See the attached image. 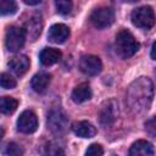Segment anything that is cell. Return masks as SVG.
Listing matches in <instances>:
<instances>
[{"label": "cell", "instance_id": "cell-8", "mask_svg": "<svg viewBox=\"0 0 156 156\" xmlns=\"http://www.w3.org/2000/svg\"><path fill=\"white\" fill-rule=\"evenodd\" d=\"M79 69L87 76H96L102 71L101 60L95 55H84L79 61Z\"/></svg>", "mask_w": 156, "mask_h": 156}, {"label": "cell", "instance_id": "cell-6", "mask_svg": "<svg viewBox=\"0 0 156 156\" xmlns=\"http://www.w3.org/2000/svg\"><path fill=\"white\" fill-rule=\"evenodd\" d=\"M115 21V12L111 7H99L90 15V22L98 29L110 27Z\"/></svg>", "mask_w": 156, "mask_h": 156}, {"label": "cell", "instance_id": "cell-19", "mask_svg": "<svg viewBox=\"0 0 156 156\" xmlns=\"http://www.w3.org/2000/svg\"><path fill=\"white\" fill-rule=\"evenodd\" d=\"M18 106V101L11 96H2L1 98V102H0V110L2 113L5 115H10L12 112L16 111Z\"/></svg>", "mask_w": 156, "mask_h": 156}, {"label": "cell", "instance_id": "cell-17", "mask_svg": "<svg viewBox=\"0 0 156 156\" xmlns=\"http://www.w3.org/2000/svg\"><path fill=\"white\" fill-rule=\"evenodd\" d=\"M41 26H43V23H41V17H40V15H32L29 18H28V21L26 22V32H27V34H29L32 38H33V40L40 34V32H41Z\"/></svg>", "mask_w": 156, "mask_h": 156}, {"label": "cell", "instance_id": "cell-26", "mask_svg": "<svg viewBox=\"0 0 156 156\" xmlns=\"http://www.w3.org/2000/svg\"><path fill=\"white\" fill-rule=\"evenodd\" d=\"M150 56L152 60H156V40L154 41L152 46H151V52H150Z\"/></svg>", "mask_w": 156, "mask_h": 156}, {"label": "cell", "instance_id": "cell-28", "mask_svg": "<svg viewBox=\"0 0 156 156\" xmlns=\"http://www.w3.org/2000/svg\"><path fill=\"white\" fill-rule=\"evenodd\" d=\"M155 74H156V69H155Z\"/></svg>", "mask_w": 156, "mask_h": 156}, {"label": "cell", "instance_id": "cell-5", "mask_svg": "<svg viewBox=\"0 0 156 156\" xmlns=\"http://www.w3.org/2000/svg\"><path fill=\"white\" fill-rule=\"evenodd\" d=\"M48 128L54 134H62L68 127V119L65 112L60 108L51 110L48 115Z\"/></svg>", "mask_w": 156, "mask_h": 156}, {"label": "cell", "instance_id": "cell-1", "mask_svg": "<svg viewBox=\"0 0 156 156\" xmlns=\"http://www.w3.org/2000/svg\"><path fill=\"white\" fill-rule=\"evenodd\" d=\"M154 98V85L147 77H139L127 89V104L134 113L149 110Z\"/></svg>", "mask_w": 156, "mask_h": 156}, {"label": "cell", "instance_id": "cell-16", "mask_svg": "<svg viewBox=\"0 0 156 156\" xmlns=\"http://www.w3.org/2000/svg\"><path fill=\"white\" fill-rule=\"evenodd\" d=\"M49 83H50V76L45 72H39V73L34 74L32 78V82H30L33 90L39 94H41L46 90Z\"/></svg>", "mask_w": 156, "mask_h": 156}, {"label": "cell", "instance_id": "cell-13", "mask_svg": "<svg viewBox=\"0 0 156 156\" xmlns=\"http://www.w3.org/2000/svg\"><path fill=\"white\" fill-rule=\"evenodd\" d=\"M72 132L79 138H93L96 134V128L88 121L74 122L71 127Z\"/></svg>", "mask_w": 156, "mask_h": 156}, {"label": "cell", "instance_id": "cell-21", "mask_svg": "<svg viewBox=\"0 0 156 156\" xmlns=\"http://www.w3.org/2000/svg\"><path fill=\"white\" fill-rule=\"evenodd\" d=\"M17 11V4L12 0H1L0 2V12L2 16L12 15Z\"/></svg>", "mask_w": 156, "mask_h": 156}, {"label": "cell", "instance_id": "cell-3", "mask_svg": "<svg viewBox=\"0 0 156 156\" xmlns=\"http://www.w3.org/2000/svg\"><path fill=\"white\" fill-rule=\"evenodd\" d=\"M26 37H27V32L24 28L17 26L9 27L5 34V45L7 50L11 52L20 51L24 45Z\"/></svg>", "mask_w": 156, "mask_h": 156}, {"label": "cell", "instance_id": "cell-20", "mask_svg": "<svg viewBox=\"0 0 156 156\" xmlns=\"http://www.w3.org/2000/svg\"><path fill=\"white\" fill-rule=\"evenodd\" d=\"M2 152H4L5 156H23V149L13 141L7 143L5 145Z\"/></svg>", "mask_w": 156, "mask_h": 156}, {"label": "cell", "instance_id": "cell-27", "mask_svg": "<svg viewBox=\"0 0 156 156\" xmlns=\"http://www.w3.org/2000/svg\"><path fill=\"white\" fill-rule=\"evenodd\" d=\"M23 2H24L26 5H29V6L32 5V6H33V5H39L41 1H40V0H23Z\"/></svg>", "mask_w": 156, "mask_h": 156}, {"label": "cell", "instance_id": "cell-14", "mask_svg": "<svg viewBox=\"0 0 156 156\" xmlns=\"http://www.w3.org/2000/svg\"><path fill=\"white\" fill-rule=\"evenodd\" d=\"M40 62L44 66H52L61 58V51L55 48H44L39 55Z\"/></svg>", "mask_w": 156, "mask_h": 156}, {"label": "cell", "instance_id": "cell-23", "mask_svg": "<svg viewBox=\"0 0 156 156\" xmlns=\"http://www.w3.org/2000/svg\"><path fill=\"white\" fill-rule=\"evenodd\" d=\"M55 6L58 13L61 15H68L72 10V2L71 1H66V0H58L55 1Z\"/></svg>", "mask_w": 156, "mask_h": 156}, {"label": "cell", "instance_id": "cell-18", "mask_svg": "<svg viewBox=\"0 0 156 156\" xmlns=\"http://www.w3.org/2000/svg\"><path fill=\"white\" fill-rule=\"evenodd\" d=\"M41 154L43 156H65L63 149L54 140L46 141L41 146Z\"/></svg>", "mask_w": 156, "mask_h": 156}, {"label": "cell", "instance_id": "cell-10", "mask_svg": "<svg viewBox=\"0 0 156 156\" xmlns=\"http://www.w3.org/2000/svg\"><path fill=\"white\" fill-rule=\"evenodd\" d=\"M118 115V108H117V104L115 102V100H108L106 101L101 110H100V122L102 126H110L115 122L116 117Z\"/></svg>", "mask_w": 156, "mask_h": 156}, {"label": "cell", "instance_id": "cell-11", "mask_svg": "<svg viewBox=\"0 0 156 156\" xmlns=\"http://www.w3.org/2000/svg\"><path fill=\"white\" fill-rule=\"evenodd\" d=\"M155 150L150 141L147 140H136L132 144L128 151V156H154Z\"/></svg>", "mask_w": 156, "mask_h": 156}, {"label": "cell", "instance_id": "cell-7", "mask_svg": "<svg viewBox=\"0 0 156 156\" xmlns=\"http://www.w3.org/2000/svg\"><path fill=\"white\" fill-rule=\"evenodd\" d=\"M37 128H38V118L35 113L30 110L23 111L17 119V129L22 133L30 134L34 133Z\"/></svg>", "mask_w": 156, "mask_h": 156}, {"label": "cell", "instance_id": "cell-15", "mask_svg": "<svg viewBox=\"0 0 156 156\" xmlns=\"http://www.w3.org/2000/svg\"><path fill=\"white\" fill-rule=\"evenodd\" d=\"M93 93H91V88L88 83H80L78 84L73 91H72V100L77 104H82L84 101H88L91 98Z\"/></svg>", "mask_w": 156, "mask_h": 156}, {"label": "cell", "instance_id": "cell-2", "mask_svg": "<svg viewBox=\"0 0 156 156\" xmlns=\"http://www.w3.org/2000/svg\"><path fill=\"white\" fill-rule=\"evenodd\" d=\"M115 46L116 52L122 58H129L139 50V43L133 37V34L127 29H122L117 33Z\"/></svg>", "mask_w": 156, "mask_h": 156}, {"label": "cell", "instance_id": "cell-22", "mask_svg": "<svg viewBox=\"0 0 156 156\" xmlns=\"http://www.w3.org/2000/svg\"><path fill=\"white\" fill-rule=\"evenodd\" d=\"M0 84H1V88L4 89H12L16 87V80L9 73L2 72L0 76Z\"/></svg>", "mask_w": 156, "mask_h": 156}, {"label": "cell", "instance_id": "cell-4", "mask_svg": "<svg viewBox=\"0 0 156 156\" xmlns=\"http://www.w3.org/2000/svg\"><path fill=\"white\" fill-rule=\"evenodd\" d=\"M132 23L135 27L149 29L155 24V13L150 6H140L132 11L130 15Z\"/></svg>", "mask_w": 156, "mask_h": 156}, {"label": "cell", "instance_id": "cell-24", "mask_svg": "<svg viewBox=\"0 0 156 156\" xmlns=\"http://www.w3.org/2000/svg\"><path fill=\"white\" fill-rule=\"evenodd\" d=\"M102 154H104V149L100 144H91L87 149L84 156H102Z\"/></svg>", "mask_w": 156, "mask_h": 156}, {"label": "cell", "instance_id": "cell-12", "mask_svg": "<svg viewBox=\"0 0 156 156\" xmlns=\"http://www.w3.org/2000/svg\"><path fill=\"white\" fill-rule=\"evenodd\" d=\"M7 66L15 74L22 76L29 68V58L26 55H17L10 58V61L7 62Z\"/></svg>", "mask_w": 156, "mask_h": 156}, {"label": "cell", "instance_id": "cell-9", "mask_svg": "<svg viewBox=\"0 0 156 156\" xmlns=\"http://www.w3.org/2000/svg\"><path fill=\"white\" fill-rule=\"evenodd\" d=\"M68 37H69V28L63 23H56L51 26L48 32L49 41L54 44H62L68 39Z\"/></svg>", "mask_w": 156, "mask_h": 156}, {"label": "cell", "instance_id": "cell-25", "mask_svg": "<svg viewBox=\"0 0 156 156\" xmlns=\"http://www.w3.org/2000/svg\"><path fill=\"white\" fill-rule=\"evenodd\" d=\"M145 130L154 138H156V116L145 122Z\"/></svg>", "mask_w": 156, "mask_h": 156}]
</instances>
